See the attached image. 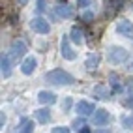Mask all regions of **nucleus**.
<instances>
[{
  "mask_svg": "<svg viewBox=\"0 0 133 133\" xmlns=\"http://www.w3.org/2000/svg\"><path fill=\"white\" fill-rule=\"evenodd\" d=\"M128 56H129L128 49H124V47H120V45H111V47L107 49V60H109V64H112V66L124 64V62L128 60Z\"/></svg>",
  "mask_w": 133,
  "mask_h": 133,
  "instance_id": "nucleus-1",
  "label": "nucleus"
},
{
  "mask_svg": "<svg viewBox=\"0 0 133 133\" xmlns=\"http://www.w3.org/2000/svg\"><path fill=\"white\" fill-rule=\"evenodd\" d=\"M45 81L51 84H73V77L64 69H52L45 73Z\"/></svg>",
  "mask_w": 133,
  "mask_h": 133,
  "instance_id": "nucleus-2",
  "label": "nucleus"
},
{
  "mask_svg": "<svg viewBox=\"0 0 133 133\" xmlns=\"http://www.w3.org/2000/svg\"><path fill=\"white\" fill-rule=\"evenodd\" d=\"M24 52H26V45L23 41L17 39V41H13L10 45V51H8L6 55H8V58L11 60V64H15V62H19V58L24 56Z\"/></svg>",
  "mask_w": 133,
  "mask_h": 133,
  "instance_id": "nucleus-3",
  "label": "nucleus"
},
{
  "mask_svg": "<svg viewBox=\"0 0 133 133\" xmlns=\"http://www.w3.org/2000/svg\"><path fill=\"white\" fill-rule=\"evenodd\" d=\"M30 28L34 32H38V34H49L51 32V26H49V23L43 19V17H34V19L30 21Z\"/></svg>",
  "mask_w": 133,
  "mask_h": 133,
  "instance_id": "nucleus-4",
  "label": "nucleus"
},
{
  "mask_svg": "<svg viewBox=\"0 0 133 133\" xmlns=\"http://www.w3.org/2000/svg\"><path fill=\"white\" fill-rule=\"evenodd\" d=\"M60 51H62V56H64L66 60H75L77 58V52L71 49V45H69V36H62Z\"/></svg>",
  "mask_w": 133,
  "mask_h": 133,
  "instance_id": "nucleus-5",
  "label": "nucleus"
},
{
  "mask_svg": "<svg viewBox=\"0 0 133 133\" xmlns=\"http://www.w3.org/2000/svg\"><path fill=\"white\" fill-rule=\"evenodd\" d=\"M116 32L120 34V36H124V38L133 39V23L128 21V19H124V21L116 23Z\"/></svg>",
  "mask_w": 133,
  "mask_h": 133,
  "instance_id": "nucleus-6",
  "label": "nucleus"
},
{
  "mask_svg": "<svg viewBox=\"0 0 133 133\" xmlns=\"http://www.w3.org/2000/svg\"><path fill=\"white\" fill-rule=\"evenodd\" d=\"M124 4H126V0H107V2H105V13H107L109 17L116 15L124 8Z\"/></svg>",
  "mask_w": 133,
  "mask_h": 133,
  "instance_id": "nucleus-7",
  "label": "nucleus"
},
{
  "mask_svg": "<svg viewBox=\"0 0 133 133\" xmlns=\"http://www.w3.org/2000/svg\"><path fill=\"white\" fill-rule=\"evenodd\" d=\"M36 68H38V60L34 56H26L21 64V71H23V75H32L36 71Z\"/></svg>",
  "mask_w": 133,
  "mask_h": 133,
  "instance_id": "nucleus-8",
  "label": "nucleus"
},
{
  "mask_svg": "<svg viewBox=\"0 0 133 133\" xmlns=\"http://www.w3.org/2000/svg\"><path fill=\"white\" fill-rule=\"evenodd\" d=\"M92 122H94V126H97V128L107 126V124H109V112L105 111V109L96 111V112H94V118H92Z\"/></svg>",
  "mask_w": 133,
  "mask_h": 133,
  "instance_id": "nucleus-9",
  "label": "nucleus"
},
{
  "mask_svg": "<svg viewBox=\"0 0 133 133\" xmlns=\"http://www.w3.org/2000/svg\"><path fill=\"white\" fill-rule=\"evenodd\" d=\"M75 111L81 114V116H88V114L96 112V111H94V105H92L90 101H79V103L75 105Z\"/></svg>",
  "mask_w": 133,
  "mask_h": 133,
  "instance_id": "nucleus-10",
  "label": "nucleus"
},
{
  "mask_svg": "<svg viewBox=\"0 0 133 133\" xmlns=\"http://www.w3.org/2000/svg\"><path fill=\"white\" fill-rule=\"evenodd\" d=\"M38 101L43 103V105H52L56 101V96L52 94V92H47V90H41L38 92Z\"/></svg>",
  "mask_w": 133,
  "mask_h": 133,
  "instance_id": "nucleus-11",
  "label": "nucleus"
},
{
  "mask_svg": "<svg viewBox=\"0 0 133 133\" xmlns=\"http://www.w3.org/2000/svg\"><path fill=\"white\" fill-rule=\"evenodd\" d=\"M111 96V90L107 84H96L94 86V97H97V99H107V97Z\"/></svg>",
  "mask_w": 133,
  "mask_h": 133,
  "instance_id": "nucleus-12",
  "label": "nucleus"
},
{
  "mask_svg": "<svg viewBox=\"0 0 133 133\" xmlns=\"http://www.w3.org/2000/svg\"><path fill=\"white\" fill-rule=\"evenodd\" d=\"M56 13H58L60 17H64V19H71V17H73V10H71L68 4H60V6H56Z\"/></svg>",
  "mask_w": 133,
  "mask_h": 133,
  "instance_id": "nucleus-13",
  "label": "nucleus"
},
{
  "mask_svg": "<svg viewBox=\"0 0 133 133\" xmlns=\"http://www.w3.org/2000/svg\"><path fill=\"white\" fill-rule=\"evenodd\" d=\"M83 38H84L83 30L79 28V26H73L71 32H69V39H71L73 43H79V45H81V43H83Z\"/></svg>",
  "mask_w": 133,
  "mask_h": 133,
  "instance_id": "nucleus-14",
  "label": "nucleus"
},
{
  "mask_svg": "<svg viewBox=\"0 0 133 133\" xmlns=\"http://www.w3.org/2000/svg\"><path fill=\"white\" fill-rule=\"evenodd\" d=\"M34 116L38 118V122L45 124V122L51 120V111L49 109H38V111H34Z\"/></svg>",
  "mask_w": 133,
  "mask_h": 133,
  "instance_id": "nucleus-15",
  "label": "nucleus"
},
{
  "mask_svg": "<svg viewBox=\"0 0 133 133\" xmlns=\"http://www.w3.org/2000/svg\"><path fill=\"white\" fill-rule=\"evenodd\" d=\"M97 64H99V55H97V52H92V55L86 58L84 68H86V69H96V68H97Z\"/></svg>",
  "mask_w": 133,
  "mask_h": 133,
  "instance_id": "nucleus-16",
  "label": "nucleus"
},
{
  "mask_svg": "<svg viewBox=\"0 0 133 133\" xmlns=\"http://www.w3.org/2000/svg\"><path fill=\"white\" fill-rule=\"evenodd\" d=\"M19 133H34V122L28 118H23L19 124Z\"/></svg>",
  "mask_w": 133,
  "mask_h": 133,
  "instance_id": "nucleus-17",
  "label": "nucleus"
},
{
  "mask_svg": "<svg viewBox=\"0 0 133 133\" xmlns=\"http://www.w3.org/2000/svg\"><path fill=\"white\" fill-rule=\"evenodd\" d=\"M10 66H11V60L8 58V55H2V75L4 77H10Z\"/></svg>",
  "mask_w": 133,
  "mask_h": 133,
  "instance_id": "nucleus-18",
  "label": "nucleus"
},
{
  "mask_svg": "<svg viewBox=\"0 0 133 133\" xmlns=\"http://www.w3.org/2000/svg\"><path fill=\"white\" fill-rule=\"evenodd\" d=\"M92 4H94V0H77V6L83 8V10H84V8H90Z\"/></svg>",
  "mask_w": 133,
  "mask_h": 133,
  "instance_id": "nucleus-19",
  "label": "nucleus"
},
{
  "mask_svg": "<svg viewBox=\"0 0 133 133\" xmlns=\"http://www.w3.org/2000/svg\"><path fill=\"white\" fill-rule=\"evenodd\" d=\"M36 6H38V11H45L47 10V0H36Z\"/></svg>",
  "mask_w": 133,
  "mask_h": 133,
  "instance_id": "nucleus-20",
  "label": "nucleus"
},
{
  "mask_svg": "<svg viewBox=\"0 0 133 133\" xmlns=\"http://www.w3.org/2000/svg\"><path fill=\"white\" fill-rule=\"evenodd\" d=\"M122 124L126 128H133V116H122Z\"/></svg>",
  "mask_w": 133,
  "mask_h": 133,
  "instance_id": "nucleus-21",
  "label": "nucleus"
},
{
  "mask_svg": "<svg viewBox=\"0 0 133 133\" xmlns=\"http://www.w3.org/2000/svg\"><path fill=\"white\" fill-rule=\"evenodd\" d=\"M69 107H71V97H66L64 103H62V111L68 112V111H69Z\"/></svg>",
  "mask_w": 133,
  "mask_h": 133,
  "instance_id": "nucleus-22",
  "label": "nucleus"
},
{
  "mask_svg": "<svg viewBox=\"0 0 133 133\" xmlns=\"http://www.w3.org/2000/svg\"><path fill=\"white\" fill-rule=\"evenodd\" d=\"M52 133H69V128H64V126H56V128H52Z\"/></svg>",
  "mask_w": 133,
  "mask_h": 133,
  "instance_id": "nucleus-23",
  "label": "nucleus"
},
{
  "mask_svg": "<svg viewBox=\"0 0 133 133\" xmlns=\"http://www.w3.org/2000/svg\"><path fill=\"white\" fill-rule=\"evenodd\" d=\"M73 128H75V129H83V128H84V122H83V120H75V122H73Z\"/></svg>",
  "mask_w": 133,
  "mask_h": 133,
  "instance_id": "nucleus-24",
  "label": "nucleus"
},
{
  "mask_svg": "<svg viewBox=\"0 0 133 133\" xmlns=\"http://www.w3.org/2000/svg\"><path fill=\"white\" fill-rule=\"evenodd\" d=\"M83 19H84V21H92V19H94V13H92V11H86V13L83 15Z\"/></svg>",
  "mask_w": 133,
  "mask_h": 133,
  "instance_id": "nucleus-25",
  "label": "nucleus"
},
{
  "mask_svg": "<svg viewBox=\"0 0 133 133\" xmlns=\"http://www.w3.org/2000/svg\"><path fill=\"white\" fill-rule=\"evenodd\" d=\"M124 105H126V107H129V109H133V97L126 99V101H124Z\"/></svg>",
  "mask_w": 133,
  "mask_h": 133,
  "instance_id": "nucleus-26",
  "label": "nucleus"
},
{
  "mask_svg": "<svg viewBox=\"0 0 133 133\" xmlns=\"http://www.w3.org/2000/svg\"><path fill=\"white\" fill-rule=\"evenodd\" d=\"M28 2H30V0H17V4H19V6H26Z\"/></svg>",
  "mask_w": 133,
  "mask_h": 133,
  "instance_id": "nucleus-27",
  "label": "nucleus"
},
{
  "mask_svg": "<svg viewBox=\"0 0 133 133\" xmlns=\"http://www.w3.org/2000/svg\"><path fill=\"white\" fill-rule=\"evenodd\" d=\"M81 133H90V129H88V128H83V129H81Z\"/></svg>",
  "mask_w": 133,
  "mask_h": 133,
  "instance_id": "nucleus-28",
  "label": "nucleus"
},
{
  "mask_svg": "<svg viewBox=\"0 0 133 133\" xmlns=\"http://www.w3.org/2000/svg\"><path fill=\"white\" fill-rule=\"evenodd\" d=\"M129 94H131V96H133V88H131V90H129Z\"/></svg>",
  "mask_w": 133,
  "mask_h": 133,
  "instance_id": "nucleus-29",
  "label": "nucleus"
},
{
  "mask_svg": "<svg viewBox=\"0 0 133 133\" xmlns=\"http://www.w3.org/2000/svg\"><path fill=\"white\" fill-rule=\"evenodd\" d=\"M99 133H107V131H99Z\"/></svg>",
  "mask_w": 133,
  "mask_h": 133,
  "instance_id": "nucleus-30",
  "label": "nucleus"
},
{
  "mask_svg": "<svg viewBox=\"0 0 133 133\" xmlns=\"http://www.w3.org/2000/svg\"><path fill=\"white\" fill-rule=\"evenodd\" d=\"M131 69H133V64H131Z\"/></svg>",
  "mask_w": 133,
  "mask_h": 133,
  "instance_id": "nucleus-31",
  "label": "nucleus"
}]
</instances>
